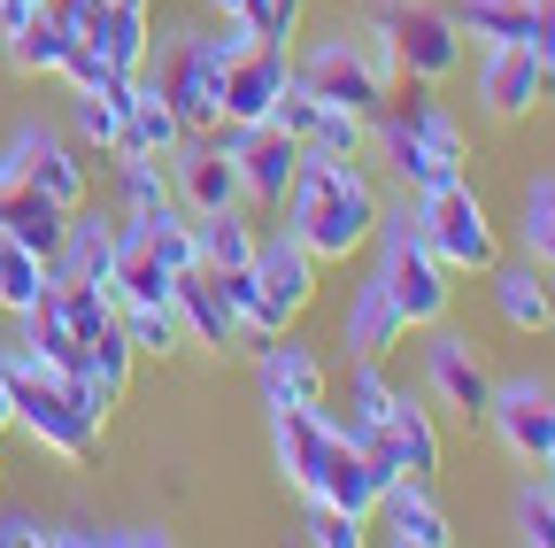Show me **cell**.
Returning a JSON list of instances; mask_svg holds the SVG:
<instances>
[{
	"label": "cell",
	"instance_id": "c3c4849f",
	"mask_svg": "<svg viewBox=\"0 0 555 548\" xmlns=\"http://www.w3.org/2000/svg\"><path fill=\"white\" fill-rule=\"evenodd\" d=\"M201 9H208V16H240V0H201Z\"/></svg>",
	"mask_w": 555,
	"mask_h": 548
},
{
	"label": "cell",
	"instance_id": "277c9868",
	"mask_svg": "<svg viewBox=\"0 0 555 548\" xmlns=\"http://www.w3.org/2000/svg\"><path fill=\"white\" fill-rule=\"evenodd\" d=\"M378 286L393 294V309H401V324L409 332H425V324H440L448 317V302H455V270L425 247V232H416V209L409 201H378Z\"/></svg>",
	"mask_w": 555,
	"mask_h": 548
},
{
	"label": "cell",
	"instance_id": "603a6c76",
	"mask_svg": "<svg viewBox=\"0 0 555 548\" xmlns=\"http://www.w3.org/2000/svg\"><path fill=\"white\" fill-rule=\"evenodd\" d=\"M378 495H386V471L339 433V448L324 456V471H317V495L309 502H324V510H347V518H371L378 510Z\"/></svg>",
	"mask_w": 555,
	"mask_h": 548
},
{
	"label": "cell",
	"instance_id": "f907efd6",
	"mask_svg": "<svg viewBox=\"0 0 555 548\" xmlns=\"http://www.w3.org/2000/svg\"><path fill=\"white\" fill-rule=\"evenodd\" d=\"M0 479H9V463H0Z\"/></svg>",
	"mask_w": 555,
	"mask_h": 548
},
{
	"label": "cell",
	"instance_id": "1f68e13d",
	"mask_svg": "<svg viewBox=\"0 0 555 548\" xmlns=\"http://www.w3.org/2000/svg\"><path fill=\"white\" fill-rule=\"evenodd\" d=\"M69 47H78V39L62 31V16H54V9H31V16L9 31V62H16V71H39V78H62Z\"/></svg>",
	"mask_w": 555,
	"mask_h": 548
},
{
	"label": "cell",
	"instance_id": "d6a6232c",
	"mask_svg": "<svg viewBox=\"0 0 555 548\" xmlns=\"http://www.w3.org/2000/svg\"><path fill=\"white\" fill-rule=\"evenodd\" d=\"M532 9H540V0H448L455 31H470V39H525Z\"/></svg>",
	"mask_w": 555,
	"mask_h": 548
},
{
	"label": "cell",
	"instance_id": "d6986e66",
	"mask_svg": "<svg viewBox=\"0 0 555 548\" xmlns=\"http://www.w3.org/2000/svg\"><path fill=\"white\" fill-rule=\"evenodd\" d=\"M332 448H339V425L324 409H270V456H278V471H286V487L301 502L317 495V471H324Z\"/></svg>",
	"mask_w": 555,
	"mask_h": 548
},
{
	"label": "cell",
	"instance_id": "7402d4cb",
	"mask_svg": "<svg viewBox=\"0 0 555 548\" xmlns=\"http://www.w3.org/2000/svg\"><path fill=\"white\" fill-rule=\"evenodd\" d=\"M185 140V124H178V109H170V93L139 71L131 86H124V155H155V163H170V148Z\"/></svg>",
	"mask_w": 555,
	"mask_h": 548
},
{
	"label": "cell",
	"instance_id": "e575fe53",
	"mask_svg": "<svg viewBox=\"0 0 555 548\" xmlns=\"http://www.w3.org/2000/svg\"><path fill=\"white\" fill-rule=\"evenodd\" d=\"M517 240L540 270H555V178H532L517 193Z\"/></svg>",
	"mask_w": 555,
	"mask_h": 548
},
{
	"label": "cell",
	"instance_id": "ac0fdd59",
	"mask_svg": "<svg viewBox=\"0 0 555 548\" xmlns=\"http://www.w3.org/2000/svg\"><path fill=\"white\" fill-rule=\"evenodd\" d=\"M170 186H178V209L201 217V209H232L240 201V170L224 155L217 131H185V140L170 148Z\"/></svg>",
	"mask_w": 555,
	"mask_h": 548
},
{
	"label": "cell",
	"instance_id": "b9f144b4",
	"mask_svg": "<svg viewBox=\"0 0 555 548\" xmlns=\"http://www.w3.org/2000/svg\"><path fill=\"white\" fill-rule=\"evenodd\" d=\"M309 540H317V548H363V540H371V518H347V510L309 502Z\"/></svg>",
	"mask_w": 555,
	"mask_h": 548
},
{
	"label": "cell",
	"instance_id": "74e56055",
	"mask_svg": "<svg viewBox=\"0 0 555 548\" xmlns=\"http://www.w3.org/2000/svg\"><path fill=\"white\" fill-rule=\"evenodd\" d=\"M301 16H309V0H240V24L255 39H278V47L301 39Z\"/></svg>",
	"mask_w": 555,
	"mask_h": 548
},
{
	"label": "cell",
	"instance_id": "7a4b0ae2",
	"mask_svg": "<svg viewBox=\"0 0 555 548\" xmlns=\"http://www.w3.org/2000/svg\"><path fill=\"white\" fill-rule=\"evenodd\" d=\"M371 140L378 155L393 163V178L416 193V186H440V178H470V131L448 101H433V86H386V101L371 109Z\"/></svg>",
	"mask_w": 555,
	"mask_h": 548
},
{
	"label": "cell",
	"instance_id": "8992f818",
	"mask_svg": "<svg viewBox=\"0 0 555 548\" xmlns=\"http://www.w3.org/2000/svg\"><path fill=\"white\" fill-rule=\"evenodd\" d=\"M371 47L386 62V78H416V86H440L455 62H463V31L448 9H433V0H378L371 9Z\"/></svg>",
	"mask_w": 555,
	"mask_h": 548
},
{
	"label": "cell",
	"instance_id": "6da1fadb",
	"mask_svg": "<svg viewBox=\"0 0 555 548\" xmlns=\"http://www.w3.org/2000/svg\"><path fill=\"white\" fill-rule=\"evenodd\" d=\"M378 178L356 163V155H317L301 148V170L286 186V201H278V217H286V232L317 255V263H347L356 247H371L378 232Z\"/></svg>",
	"mask_w": 555,
	"mask_h": 548
},
{
	"label": "cell",
	"instance_id": "ffe728a7",
	"mask_svg": "<svg viewBox=\"0 0 555 548\" xmlns=\"http://www.w3.org/2000/svg\"><path fill=\"white\" fill-rule=\"evenodd\" d=\"M371 518L386 525L393 548H448V540H455V518L440 510L433 479H386V495H378Z\"/></svg>",
	"mask_w": 555,
	"mask_h": 548
},
{
	"label": "cell",
	"instance_id": "681fc988",
	"mask_svg": "<svg viewBox=\"0 0 555 548\" xmlns=\"http://www.w3.org/2000/svg\"><path fill=\"white\" fill-rule=\"evenodd\" d=\"M31 9H54V0H31Z\"/></svg>",
	"mask_w": 555,
	"mask_h": 548
},
{
	"label": "cell",
	"instance_id": "f1b7e54d",
	"mask_svg": "<svg viewBox=\"0 0 555 548\" xmlns=\"http://www.w3.org/2000/svg\"><path fill=\"white\" fill-rule=\"evenodd\" d=\"M116 78H139L147 71V47H155V31H147V0H108V16H101V31L86 39Z\"/></svg>",
	"mask_w": 555,
	"mask_h": 548
},
{
	"label": "cell",
	"instance_id": "52a82bcc",
	"mask_svg": "<svg viewBox=\"0 0 555 548\" xmlns=\"http://www.w3.org/2000/svg\"><path fill=\"white\" fill-rule=\"evenodd\" d=\"M416 209V232H425V247L448 263V270H494L502 263V225L486 217V201L470 193V178H440V186H416L409 193Z\"/></svg>",
	"mask_w": 555,
	"mask_h": 548
},
{
	"label": "cell",
	"instance_id": "60d3db41",
	"mask_svg": "<svg viewBox=\"0 0 555 548\" xmlns=\"http://www.w3.org/2000/svg\"><path fill=\"white\" fill-rule=\"evenodd\" d=\"M363 140H371V116L324 101V116H317V131H309V148H317V155H363Z\"/></svg>",
	"mask_w": 555,
	"mask_h": 548
},
{
	"label": "cell",
	"instance_id": "ee69618b",
	"mask_svg": "<svg viewBox=\"0 0 555 548\" xmlns=\"http://www.w3.org/2000/svg\"><path fill=\"white\" fill-rule=\"evenodd\" d=\"M47 540H54V525L24 518V510H0V548H47Z\"/></svg>",
	"mask_w": 555,
	"mask_h": 548
},
{
	"label": "cell",
	"instance_id": "836d02e7",
	"mask_svg": "<svg viewBox=\"0 0 555 548\" xmlns=\"http://www.w3.org/2000/svg\"><path fill=\"white\" fill-rule=\"evenodd\" d=\"M124 86H131V78H124ZM124 86L69 101V131H78L86 148H101V155H124Z\"/></svg>",
	"mask_w": 555,
	"mask_h": 548
},
{
	"label": "cell",
	"instance_id": "cb8c5ba5",
	"mask_svg": "<svg viewBox=\"0 0 555 548\" xmlns=\"http://www.w3.org/2000/svg\"><path fill=\"white\" fill-rule=\"evenodd\" d=\"M170 302H178V324H185V340L193 348H232L240 340V317H232V302H224V286H217V270H185V279L170 286Z\"/></svg>",
	"mask_w": 555,
	"mask_h": 548
},
{
	"label": "cell",
	"instance_id": "7bdbcfd3",
	"mask_svg": "<svg viewBox=\"0 0 555 548\" xmlns=\"http://www.w3.org/2000/svg\"><path fill=\"white\" fill-rule=\"evenodd\" d=\"M62 78H69V93H108V86H124L116 71H108V62L78 39V47H69V62H62Z\"/></svg>",
	"mask_w": 555,
	"mask_h": 548
},
{
	"label": "cell",
	"instance_id": "f35d334b",
	"mask_svg": "<svg viewBox=\"0 0 555 548\" xmlns=\"http://www.w3.org/2000/svg\"><path fill=\"white\" fill-rule=\"evenodd\" d=\"M116 163H124V217H139V209H163V201H178L155 155H116Z\"/></svg>",
	"mask_w": 555,
	"mask_h": 548
},
{
	"label": "cell",
	"instance_id": "3957f363",
	"mask_svg": "<svg viewBox=\"0 0 555 548\" xmlns=\"http://www.w3.org/2000/svg\"><path fill=\"white\" fill-rule=\"evenodd\" d=\"M9 364V394H16V433L31 441V448H47V456H69V463H86L93 448H101V409H93V394H86V379H62V371H47L39 356H0Z\"/></svg>",
	"mask_w": 555,
	"mask_h": 548
},
{
	"label": "cell",
	"instance_id": "5bb4252c",
	"mask_svg": "<svg viewBox=\"0 0 555 548\" xmlns=\"http://www.w3.org/2000/svg\"><path fill=\"white\" fill-rule=\"evenodd\" d=\"M0 170L9 178H24V186H39L47 201H62V209H78L86 201V163H78V148L62 140V131H47V124H24L9 148H0Z\"/></svg>",
	"mask_w": 555,
	"mask_h": 548
},
{
	"label": "cell",
	"instance_id": "f6af8a7d",
	"mask_svg": "<svg viewBox=\"0 0 555 548\" xmlns=\"http://www.w3.org/2000/svg\"><path fill=\"white\" fill-rule=\"evenodd\" d=\"M532 54H540V71H547V86H555V0H540V9H532Z\"/></svg>",
	"mask_w": 555,
	"mask_h": 548
},
{
	"label": "cell",
	"instance_id": "e0dca14e",
	"mask_svg": "<svg viewBox=\"0 0 555 548\" xmlns=\"http://www.w3.org/2000/svg\"><path fill=\"white\" fill-rule=\"evenodd\" d=\"M255 394H262V409H317V402L332 394L317 348H309V340H294V324L262 340V356H255Z\"/></svg>",
	"mask_w": 555,
	"mask_h": 548
},
{
	"label": "cell",
	"instance_id": "9a60e30c",
	"mask_svg": "<svg viewBox=\"0 0 555 548\" xmlns=\"http://www.w3.org/2000/svg\"><path fill=\"white\" fill-rule=\"evenodd\" d=\"M286 78H294V54L278 47V39H247L224 62V124H270Z\"/></svg>",
	"mask_w": 555,
	"mask_h": 548
},
{
	"label": "cell",
	"instance_id": "44dd1931",
	"mask_svg": "<svg viewBox=\"0 0 555 548\" xmlns=\"http://www.w3.org/2000/svg\"><path fill=\"white\" fill-rule=\"evenodd\" d=\"M409 340V324H401V309H393V294L378 286V270L347 294V317H339V348L347 356H371V364H386L393 348Z\"/></svg>",
	"mask_w": 555,
	"mask_h": 548
},
{
	"label": "cell",
	"instance_id": "4fadbf2b",
	"mask_svg": "<svg viewBox=\"0 0 555 548\" xmlns=\"http://www.w3.org/2000/svg\"><path fill=\"white\" fill-rule=\"evenodd\" d=\"M425 386H433V402H440V409H455L463 425H470V418H486L494 371H486L478 340H463L448 317H440V324H425Z\"/></svg>",
	"mask_w": 555,
	"mask_h": 548
},
{
	"label": "cell",
	"instance_id": "4316f807",
	"mask_svg": "<svg viewBox=\"0 0 555 548\" xmlns=\"http://www.w3.org/2000/svg\"><path fill=\"white\" fill-rule=\"evenodd\" d=\"M62 201H47L39 186H24V178H9V170H0V232H9V240H24L39 263H54V247H62Z\"/></svg>",
	"mask_w": 555,
	"mask_h": 548
},
{
	"label": "cell",
	"instance_id": "7c38bea8",
	"mask_svg": "<svg viewBox=\"0 0 555 548\" xmlns=\"http://www.w3.org/2000/svg\"><path fill=\"white\" fill-rule=\"evenodd\" d=\"M247 270H255L262 309H270V324H278V332H286V324H301V317L317 309V270H324V263H317V255H309V247H301L286 225L255 240V263H247Z\"/></svg>",
	"mask_w": 555,
	"mask_h": 548
},
{
	"label": "cell",
	"instance_id": "7dc6e473",
	"mask_svg": "<svg viewBox=\"0 0 555 548\" xmlns=\"http://www.w3.org/2000/svg\"><path fill=\"white\" fill-rule=\"evenodd\" d=\"M16 425V394H9V364H0V433Z\"/></svg>",
	"mask_w": 555,
	"mask_h": 548
},
{
	"label": "cell",
	"instance_id": "ba28073f",
	"mask_svg": "<svg viewBox=\"0 0 555 548\" xmlns=\"http://www.w3.org/2000/svg\"><path fill=\"white\" fill-rule=\"evenodd\" d=\"M294 86H309L317 101H332V109H356V116H371L378 101H386V62H378V47H371V31H347V24H332V31H317L301 54H294Z\"/></svg>",
	"mask_w": 555,
	"mask_h": 548
},
{
	"label": "cell",
	"instance_id": "2e32d148",
	"mask_svg": "<svg viewBox=\"0 0 555 548\" xmlns=\"http://www.w3.org/2000/svg\"><path fill=\"white\" fill-rule=\"evenodd\" d=\"M547 93L555 86L540 71L532 39H486V62H478V109L486 116H532Z\"/></svg>",
	"mask_w": 555,
	"mask_h": 548
},
{
	"label": "cell",
	"instance_id": "83f0119b",
	"mask_svg": "<svg viewBox=\"0 0 555 548\" xmlns=\"http://www.w3.org/2000/svg\"><path fill=\"white\" fill-rule=\"evenodd\" d=\"M16 348L24 356H39L47 371H62V379H78V364H86V348H78V332H69V317H62V294L47 286L31 309H16Z\"/></svg>",
	"mask_w": 555,
	"mask_h": 548
},
{
	"label": "cell",
	"instance_id": "ab89813d",
	"mask_svg": "<svg viewBox=\"0 0 555 548\" xmlns=\"http://www.w3.org/2000/svg\"><path fill=\"white\" fill-rule=\"evenodd\" d=\"M517 540L555 548V479H525L517 487Z\"/></svg>",
	"mask_w": 555,
	"mask_h": 548
},
{
	"label": "cell",
	"instance_id": "8fae6325",
	"mask_svg": "<svg viewBox=\"0 0 555 548\" xmlns=\"http://www.w3.org/2000/svg\"><path fill=\"white\" fill-rule=\"evenodd\" d=\"M386 479H433L440 471V425H433V409L416 402V394H393L386 402V418L356 441Z\"/></svg>",
	"mask_w": 555,
	"mask_h": 548
},
{
	"label": "cell",
	"instance_id": "9c48e42d",
	"mask_svg": "<svg viewBox=\"0 0 555 548\" xmlns=\"http://www.w3.org/2000/svg\"><path fill=\"white\" fill-rule=\"evenodd\" d=\"M217 140L240 170V201H255V209H278L301 170V140L286 124H217Z\"/></svg>",
	"mask_w": 555,
	"mask_h": 548
},
{
	"label": "cell",
	"instance_id": "f546056e",
	"mask_svg": "<svg viewBox=\"0 0 555 548\" xmlns=\"http://www.w3.org/2000/svg\"><path fill=\"white\" fill-rule=\"evenodd\" d=\"M386 402H393L386 371H378L371 356H356V364H347V386H339V409H324V402H317V409H324V418H332V425H339L347 441H363V433H371V425L386 418Z\"/></svg>",
	"mask_w": 555,
	"mask_h": 548
},
{
	"label": "cell",
	"instance_id": "30bf717a",
	"mask_svg": "<svg viewBox=\"0 0 555 548\" xmlns=\"http://www.w3.org/2000/svg\"><path fill=\"white\" fill-rule=\"evenodd\" d=\"M486 425H494V441L525 471H547V456H555V386L547 379H494V394H486Z\"/></svg>",
	"mask_w": 555,
	"mask_h": 548
},
{
	"label": "cell",
	"instance_id": "bcb514c9",
	"mask_svg": "<svg viewBox=\"0 0 555 548\" xmlns=\"http://www.w3.org/2000/svg\"><path fill=\"white\" fill-rule=\"evenodd\" d=\"M24 16H31V0H0V39H9V31H16Z\"/></svg>",
	"mask_w": 555,
	"mask_h": 548
},
{
	"label": "cell",
	"instance_id": "d590c367",
	"mask_svg": "<svg viewBox=\"0 0 555 548\" xmlns=\"http://www.w3.org/2000/svg\"><path fill=\"white\" fill-rule=\"evenodd\" d=\"M47 286H54V279H47V263H39L24 240H9V232H0V309L16 317V309H31Z\"/></svg>",
	"mask_w": 555,
	"mask_h": 548
},
{
	"label": "cell",
	"instance_id": "d4e9b609",
	"mask_svg": "<svg viewBox=\"0 0 555 548\" xmlns=\"http://www.w3.org/2000/svg\"><path fill=\"white\" fill-rule=\"evenodd\" d=\"M116 232L124 225H108L101 209H69L62 217V247H54V263H47V279H108V263H116Z\"/></svg>",
	"mask_w": 555,
	"mask_h": 548
},
{
	"label": "cell",
	"instance_id": "4dcf8cb0",
	"mask_svg": "<svg viewBox=\"0 0 555 548\" xmlns=\"http://www.w3.org/2000/svg\"><path fill=\"white\" fill-rule=\"evenodd\" d=\"M193 255H201L208 270L255 263V225L240 217V201H232V209H201V217H193Z\"/></svg>",
	"mask_w": 555,
	"mask_h": 548
},
{
	"label": "cell",
	"instance_id": "8d00e7d4",
	"mask_svg": "<svg viewBox=\"0 0 555 548\" xmlns=\"http://www.w3.org/2000/svg\"><path fill=\"white\" fill-rule=\"evenodd\" d=\"M124 332H131L139 356H178V348H185L178 302H131V309H124Z\"/></svg>",
	"mask_w": 555,
	"mask_h": 548
},
{
	"label": "cell",
	"instance_id": "5b68a950",
	"mask_svg": "<svg viewBox=\"0 0 555 548\" xmlns=\"http://www.w3.org/2000/svg\"><path fill=\"white\" fill-rule=\"evenodd\" d=\"M255 31L240 24V16H217V31H178L170 47H163V93H170V109H178V124L185 131H217L224 124V62L247 47Z\"/></svg>",
	"mask_w": 555,
	"mask_h": 548
},
{
	"label": "cell",
	"instance_id": "484cf974",
	"mask_svg": "<svg viewBox=\"0 0 555 548\" xmlns=\"http://www.w3.org/2000/svg\"><path fill=\"white\" fill-rule=\"evenodd\" d=\"M486 286H494V309L509 332H547L555 324V286H547V270L525 255V263H494L486 270Z\"/></svg>",
	"mask_w": 555,
	"mask_h": 548
}]
</instances>
